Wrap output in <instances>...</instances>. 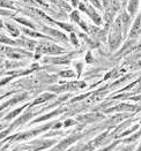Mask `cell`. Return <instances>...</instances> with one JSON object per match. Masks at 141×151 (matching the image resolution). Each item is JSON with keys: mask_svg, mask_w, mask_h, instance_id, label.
Instances as JSON below:
<instances>
[{"mask_svg": "<svg viewBox=\"0 0 141 151\" xmlns=\"http://www.w3.org/2000/svg\"><path fill=\"white\" fill-rule=\"evenodd\" d=\"M121 42V21L120 16H118L110 27V35H109V45L111 50L118 49Z\"/></svg>", "mask_w": 141, "mask_h": 151, "instance_id": "6da1fadb", "label": "cell"}, {"mask_svg": "<svg viewBox=\"0 0 141 151\" xmlns=\"http://www.w3.org/2000/svg\"><path fill=\"white\" fill-rule=\"evenodd\" d=\"M36 54H63L65 53V50L57 46L56 44H51V43H42V44H37L36 46Z\"/></svg>", "mask_w": 141, "mask_h": 151, "instance_id": "7a4b0ae2", "label": "cell"}, {"mask_svg": "<svg viewBox=\"0 0 141 151\" xmlns=\"http://www.w3.org/2000/svg\"><path fill=\"white\" fill-rule=\"evenodd\" d=\"M51 127H52V124H49V125H46V126L38 127V128L33 129V130H30V132H25V133H21V134H16L14 141H28V139H33L34 136L40 134L42 132H46V130H48L49 128H51Z\"/></svg>", "mask_w": 141, "mask_h": 151, "instance_id": "3957f363", "label": "cell"}, {"mask_svg": "<svg viewBox=\"0 0 141 151\" xmlns=\"http://www.w3.org/2000/svg\"><path fill=\"white\" fill-rule=\"evenodd\" d=\"M139 110H141V107H139V106H135V105H132V104H126V103H121V104H118L115 107H112V109L106 110L105 112H114V111H118V112L131 111V112H134V111H139Z\"/></svg>", "mask_w": 141, "mask_h": 151, "instance_id": "277c9868", "label": "cell"}, {"mask_svg": "<svg viewBox=\"0 0 141 151\" xmlns=\"http://www.w3.org/2000/svg\"><path fill=\"white\" fill-rule=\"evenodd\" d=\"M35 114H38V113H37V112H34V111H29V112L27 111L26 113L22 114V115H21L19 119H16V120H15V122H14V124H12L9 127H11L12 129H15L16 127L21 126V125H23V124L28 122V121H29V120H30V119H31V118H33Z\"/></svg>", "mask_w": 141, "mask_h": 151, "instance_id": "5b68a950", "label": "cell"}, {"mask_svg": "<svg viewBox=\"0 0 141 151\" xmlns=\"http://www.w3.org/2000/svg\"><path fill=\"white\" fill-rule=\"evenodd\" d=\"M140 32H141V17L140 16H137V19H135V21L133 23V27H132V29L129 31V38L131 39L137 38L140 35Z\"/></svg>", "mask_w": 141, "mask_h": 151, "instance_id": "8992f818", "label": "cell"}, {"mask_svg": "<svg viewBox=\"0 0 141 151\" xmlns=\"http://www.w3.org/2000/svg\"><path fill=\"white\" fill-rule=\"evenodd\" d=\"M42 29H43V31H45V34L49 32L52 37H54L56 39H58V40H63V42H67V40H68L67 37L65 36L64 34L60 32V31H58V30H54V29H51V28H48V27H45V25H42Z\"/></svg>", "mask_w": 141, "mask_h": 151, "instance_id": "52a82bcc", "label": "cell"}, {"mask_svg": "<svg viewBox=\"0 0 141 151\" xmlns=\"http://www.w3.org/2000/svg\"><path fill=\"white\" fill-rule=\"evenodd\" d=\"M103 115L100 113H88L86 115H80L77 118L79 121H85L86 124H89V122H96L97 120L102 119Z\"/></svg>", "mask_w": 141, "mask_h": 151, "instance_id": "ba28073f", "label": "cell"}, {"mask_svg": "<svg viewBox=\"0 0 141 151\" xmlns=\"http://www.w3.org/2000/svg\"><path fill=\"white\" fill-rule=\"evenodd\" d=\"M17 43V45H21V46H23V47H26L28 50H35L36 49V46H37V42H35V40H31V39H28L26 37H22L19 42H16Z\"/></svg>", "mask_w": 141, "mask_h": 151, "instance_id": "9c48e42d", "label": "cell"}, {"mask_svg": "<svg viewBox=\"0 0 141 151\" xmlns=\"http://www.w3.org/2000/svg\"><path fill=\"white\" fill-rule=\"evenodd\" d=\"M44 63H51L56 65H68L71 63L69 60V55H65V57H57V58H48L44 59Z\"/></svg>", "mask_w": 141, "mask_h": 151, "instance_id": "30bf717a", "label": "cell"}, {"mask_svg": "<svg viewBox=\"0 0 141 151\" xmlns=\"http://www.w3.org/2000/svg\"><path fill=\"white\" fill-rule=\"evenodd\" d=\"M85 12L89 15L90 17L93 19V21H94V22H95L97 25L102 24V19H101V16H100V15L96 13V11L93 8V6H86Z\"/></svg>", "mask_w": 141, "mask_h": 151, "instance_id": "8fae6325", "label": "cell"}, {"mask_svg": "<svg viewBox=\"0 0 141 151\" xmlns=\"http://www.w3.org/2000/svg\"><path fill=\"white\" fill-rule=\"evenodd\" d=\"M64 111V109H57V110H54V111H52L50 113L48 114H44V115H42V116H39L37 119H35L31 124H37V122H40V121H45V120H49V119H51L53 116H56V115H59V114L61 113Z\"/></svg>", "mask_w": 141, "mask_h": 151, "instance_id": "7c38bea8", "label": "cell"}, {"mask_svg": "<svg viewBox=\"0 0 141 151\" xmlns=\"http://www.w3.org/2000/svg\"><path fill=\"white\" fill-rule=\"evenodd\" d=\"M120 21H121V30H124V35L126 36L128 27H129V23H131V16H129V14L126 12H123V14L120 15Z\"/></svg>", "mask_w": 141, "mask_h": 151, "instance_id": "4fadbf2b", "label": "cell"}, {"mask_svg": "<svg viewBox=\"0 0 141 151\" xmlns=\"http://www.w3.org/2000/svg\"><path fill=\"white\" fill-rule=\"evenodd\" d=\"M139 2H140V0H128L127 9L131 17L135 16V14L138 12V8H139Z\"/></svg>", "mask_w": 141, "mask_h": 151, "instance_id": "5bb4252c", "label": "cell"}, {"mask_svg": "<svg viewBox=\"0 0 141 151\" xmlns=\"http://www.w3.org/2000/svg\"><path fill=\"white\" fill-rule=\"evenodd\" d=\"M56 97V95H53V93H43V95H40L38 98H36L35 101L31 103V106H35V105H39V104H42V103H44V101H48L52 99V98H54Z\"/></svg>", "mask_w": 141, "mask_h": 151, "instance_id": "9a60e30c", "label": "cell"}, {"mask_svg": "<svg viewBox=\"0 0 141 151\" xmlns=\"http://www.w3.org/2000/svg\"><path fill=\"white\" fill-rule=\"evenodd\" d=\"M20 30H23V32L28 35V36H30V37H38V38H44V39H51L50 36H46V35H43V34H39L37 31H34V30H30V29H25V28H22V29H20Z\"/></svg>", "mask_w": 141, "mask_h": 151, "instance_id": "2e32d148", "label": "cell"}, {"mask_svg": "<svg viewBox=\"0 0 141 151\" xmlns=\"http://www.w3.org/2000/svg\"><path fill=\"white\" fill-rule=\"evenodd\" d=\"M5 25H6L7 31L9 32V35H11V36H13V37H17V36L20 35V28H17V27H16V25H14L13 23H11V22H6Z\"/></svg>", "mask_w": 141, "mask_h": 151, "instance_id": "e0dca14e", "label": "cell"}, {"mask_svg": "<svg viewBox=\"0 0 141 151\" xmlns=\"http://www.w3.org/2000/svg\"><path fill=\"white\" fill-rule=\"evenodd\" d=\"M26 107H28V104L26 105H23V106H21V107H19V109H16V110H14L13 112H11L9 114H7L5 118H4V120H6V121H11V120H13L14 118L17 115V114H20Z\"/></svg>", "mask_w": 141, "mask_h": 151, "instance_id": "ac0fdd59", "label": "cell"}, {"mask_svg": "<svg viewBox=\"0 0 141 151\" xmlns=\"http://www.w3.org/2000/svg\"><path fill=\"white\" fill-rule=\"evenodd\" d=\"M140 136H141V130H139V132H137L135 134H133L132 136H128L127 139H123L121 142H124V143H132V142H135Z\"/></svg>", "mask_w": 141, "mask_h": 151, "instance_id": "d6986e66", "label": "cell"}, {"mask_svg": "<svg viewBox=\"0 0 141 151\" xmlns=\"http://www.w3.org/2000/svg\"><path fill=\"white\" fill-rule=\"evenodd\" d=\"M53 23H56V24H58L59 27H61L64 30H67V31H69V32H72L73 30H74V28H73V25L71 24H67V23H61V22H56V21H53Z\"/></svg>", "mask_w": 141, "mask_h": 151, "instance_id": "ffe728a7", "label": "cell"}, {"mask_svg": "<svg viewBox=\"0 0 141 151\" xmlns=\"http://www.w3.org/2000/svg\"><path fill=\"white\" fill-rule=\"evenodd\" d=\"M139 128V126L137 125V126H133L131 129H127V130H125L124 133H121V134H119V135H117V137H124V136H127V135H131L134 130H137Z\"/></svg>", "mask_w": 141, "mask_h": 151, "instance_id": "44dd1931", "label": "cell"}, {"mask_svg": "<svg viewBox=\"0 0 141 151\" xmlns=\"http://www.w3.org/2000/svg\"><path fill=\"white\" fill-rule=\"evenodd\" d=\"M0 6L1 7H7V8H11L13 9V1H9V0H0Z\"/></svg>", "mask_w": 141, "mask_h": 151, "instance_id": "7402d4cb", "label": "cell"}, {"mask_svg": "<svg viewBox=\"0 0 141 151\" xmlns=\"http://www.w3.org/2000/svg\"><path fill=\"white\" fill-rule=\"evenodd\" d=\"M12 50H13L12 47H9V46H7V45H2V44H0V55L7 54L8 52H11Z\"/></svg>", "mask_w": 141, "mask_h": 151, "instance_id": "603a6c76", "label": "cell"}, {"mask_svg": "<svg viewBox=\"0 0 141 151\" xmlns=\"http://www.w3.org/2000/svg\"><path fill=\"white\" fill-rule=\"evenodd\" d=\"M59 76H61V77H73V76H75V73H74V70H63V72L59 73Z\"/></svg>", "mask_w": 141, "mask_h": 151, "instance_id": "cb8c5ba5", "label": "cell"}, {"mask_svg": "<svg viewBox=\"0 0 141 151\" xmlns=\"http://www.w3.org/2000/svg\"><path fill=\"white\" fill-rule=\"evenodd\" d=\"M15 20H16L17 22H20V23H22V24L28 25L29 28H33V29H35V25L33 24L31 22H29V21H27V20H25V19H22V17H16Z\"/></svg>", "mask_w": 141, "mask_h": 151, "instance_id": "d4e9b609", "label": "cell"}, {"mask_svg": "<svg viewBox=\"0 0 141 151\" xmlns=\"http://www.w3.org/2000/svg\"><path fill=\"white\" fill-rule=\"evenodd\" d=\"M119 143H120V141H116L115 143H112V144H110L109 147H106V148H104V149H103V150H101V151H112V150H114V149H115V148H116V147H117V145L119 144Z\"/></svg>", "mask_w": 141, "mask_h": 151, "instance_id": "484cf974", "label": "cell"}, {"mask_svg": "<svg viewBox=\"0 0 141 151\" xmlns=\"http://www.w3.org/2000/svg\"><path fill=\"white\" fill-rule=\"evenodd\" d=\"M71 19H72V20H74V21L77 22V23L81 21V20H80V17H79V12H77V11L72 12V14H71Z\"/></svg>", "mask_w": 141, "mask_h": 151, "instance_id": "4316f807", "label": "cell"}, {"mask_svg": "<svg viewBox=\"0 0 141 151\" xmlns=\"http://www.w3.org/2000/svg\"><path fill=\"white\" fill-rule=\"evenodd\" d=\"M77 122H75V120L74 119H68V120H66L64 122V127H69V126H73V125H75Z\"/></svg>", "mask_w": 141, "mask_h": 151, "instance_id": "83f0119b", "label": "cell"}, {"mask_svg": "<svg viewBox=\"0 0 141 151\" xmlns=\"http://www.w3.org/2000/svg\"><path fill=\"white\" fill-rule=\"evenodd\" d=\"M89 95H90V93H86V95L79 96V97H77V98H73V99L71 101V103H74V101H81V99H85V98H87V97H88Z\"/></svg>", "mask_w": 141, "mask_h": 151, "instance_id": "f1b7e54d", "label": "cell"}, {"mask_svg": "<svg viewBox=\"0 0 141 151\" xmlns=\"http://www.w3.org/2000/svg\"><path fill=\"white\" fill-rule=\"evenodd\" d=\"M91 1V4L95 6V7H97L98 9H102V5L100 4V0H90Z\"/></svg>", "mask_w": 141, "mask_h": 151, "instance_id": "f546056e", "label": "cell"}, {"mask_svg": "<svg viewBox=\"0 0 141 151\" xmlns=\"http://www.w3.org/2000/svg\"><path fill=\"white\" fill-rule=\"evenodd\" d=\"M71 40H72V43L75 45V46H77V44H79V42H77V36L74 35V34H71Z\"/></svg>", "mask_w": 141, "mask_h": 151, "instance_id": "4dcf8cb0", "label": "cell"}, {"mask_svg": "<svg viewBox=\"0 0 141 151\" xmlns=\"http://www.w3.org/2000/svg\"><path fill=\"white\" fill-rule=\"evenodd\" d=\"M134 149V145H126V147H123L120 151H133Z\"/></svg>", "mask_w": 141, "mask_h": 151, "instance_id": "1f68e13d", "label": "cell"}, {"mask_svg": "<svg viewBox=\"0 0 141 151\" xmlns=\"http://www.w3.org/2000/svg\"><path fill=\"white\" fill-rule=\"evenodd\" d=\"M75 66H77V75H80L81 74V70H82V63H75Z\"/></svg>", "mask_w": 141, "mask_h": 151, "instance_id": "d6a6232c", "label": "cell"}, {"mask_svg": "<svg viewBox=\"0 0 141 151\" xmlns=\"http://www.w3.org/2000/svg\"><path fill=\"white\" fill-rule=\"evenodd\" d=\"M13 77H14V76H11V77H6L5 80H2V81H0V87H1V86H4L5 83H7L8 81H11V80H12Z\"/></svg>", "mask_w": 141, "mask_h": 151, "instance_id": "836d02e7", "label": "cell"}, {"mask_svg": "<svg viewBox=\"0 0 141 151\" xmlns=\"http://www.w3.org/2000/svg\"><path fill=\"white\" fill-rule=\"evenodd\" d=\"M9 143H11V142H6V144L0 149V151H7V149L9 148Z\"/></svg>", "mask_w": 141, "mask_h": 151, "instance_id": "e575fe53", "label": "cell"}, {"mask_svg": "<svg viewBox=\"0 0 141 151\" xmlns=\"http://www.w3.org/2000/svg\"><path fill=\"white\" fill-rule=\"evenodd\" d=\"M12 93H14V91H11V92H7V93H5V95H2V96H0V101H2L4 98H6L8 95H12Z\"/></svg>", "mask_w": 141, "mask_h": 151, "instance_id": "d590c367", "label": "cell"}, {"mask_svg": "<svg viewBox=\"0 0 141 151\" xmlns=\"http://www.w3.org/2000/svg\"><path fill=\"white\" fill-rule=\"evenodd\" d=\"M72 1V5L73 6H77L79 5V0H71Z\"/></svg>", "mask_w": 141, "mask_h": 151, "instance_id": "8d00e7d4", "label": "cell"}, {"mask_svg": "<svg viewBox=\"0 0 141 151\" xmlns=\"http://www.w3.org/2000/svg\"><path fill=\"white\" fill-rule=\"evenodd\" d=\"M63 126V125H61V124H60V122H58V124H56V125H54V126H53V128H54V129H56V128H60V127Z\"/></svg>", "mask_w": 141, "mask_h": 151, "instance_id": "74e56055", "label": "cell"}, {"mask_svg": "<svg viewBox=\"0 0 141 151\" xmlns=\"http://www.w3.org/2000/svg\"><path fill=\"white\" fill-rule=\"evenodd\" d=\"M0 28H2V20L0 19Z\"/></svg>", "mask_w": 141, "mask_h": 151, "instance_id": "f35d334b", "label": "cell"}, {"mask_svg": "<svg viewBox=\"0 0 141 151\" xmlns=\"http://www.w3.org/2000/svg\"><path fill=\"white\" fill-rule=\"evenodd\" d=\"M49 1H51V2H53V4H57V0H49Z\"/></svg>", "mask_w": 141, "mask_h": 151, "instance_id": "ab89813d", "label": "cell"}, {"mask_svg": "<svg viewBox=\"0 0 141 151\" xmlns=\"http://www.w3.org/2000/svg\"><path fill=\"white\" fill-rule=\"evenodd\" d=\"M13 151H17V148H16V149H14V150Z\"/></svg>", "mask_w": 141, "mask_h": 151, "instance_id": "60d3db41", "label": "cell"}, {"mask_svg": "<svg viewBox=\"0 0 141 151\" xmlns=\"http://www.w3.org/2000/svg\"><path fill=\"white\" fill-rule=\"evenodd\" d=\"M139 16H140V17H141V12H140V15H139Z\"/></svg>", "mask_w": 141, "mask_h": 151, "instance_id": "b9f144b4", "label": "cell"}, {"mask_svg": "<svg viewBox=\"0 0 141 151\" xmlns=\"http://www.w3.org/2000/svg\"><path fill=\"white\" fill-rule=\"evenodd\" d=\"M140 65H141V63H140Z\"/></svg>", "mask_w": 141, "mask_h": 151, "instance_id": "7bdbcfd3", "label": "cell"}, {"mask_svg": "<svg viewBox=\"0 0 141 151\" xmlns=\"http://www.w3.org/2000/svg\"><path fill=\"white\" fill-rule=\"evenodd\" d=\"M140 124H141V122H140Z\"/></svg>", "mask_w": 141, "mask_h": 151, "instance_id": "ee69618b", "label": "cell"}, {"mask_svg": "<svg viewBox=\"0 0 141 151\" xmlns=\"http://www.w3.org/2000/svg\"></svg>", "mask_w": 141, "mask_h": 151, "instance_id": "f6af8a7d", "label": "cell"}]
</instances>
